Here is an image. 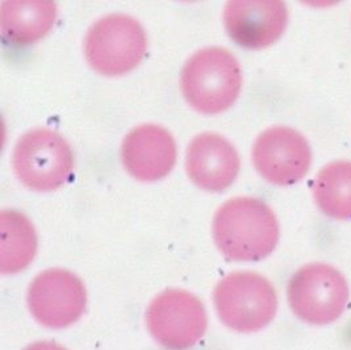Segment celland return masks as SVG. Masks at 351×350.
<instances>
[{"instance_id": "7a4b0ae2", "label": "cell", "mask_w": 351, "mask_h": 350, "mask_svg": "<svg viewBox=\"0 0 351 350\" xmlns=\"http://www.w3.org/2000/svg\"><path fill=\"white\" fill-rule=\"evenodd\" d=\"M180 84L183 95L193 110L216 115L230 108L240 95L241 66L226 49H202L184 65Z\"/></svg>"}, {"instance_id": "30bf717a", "label": "cell", "mask_w": 351, "mask_h": 350, "mask_svg": "<svg viewBox=\"0 0 351 350\" xmlns=\"http://www.w3.org/2000/svg\"><path fill=\"white\" fill-rule=\"evenodd\" d=\"M287 5L280 0H233L225 5L229 37L246 49L267 48L286 31Z\"/></svg>"}, {"instance_id": "5bb4252c", "label": "cell", "mask_w": 351, "mask_h": 350, "mask_svg": "<svg viewBox=\"0 0 351 350\" xmlns=\"http://www.w3.org/2000/svg\"><path fill=\"white\" fill-rule=\"evenodd\" d=\"M0 271L16 274L28 268L37 252V235L33 224L20 212H0Z\"/></svg>"}, {"instance_id": "9a60e30c", "label": "cell", "mask_w": 351, "mask_h": 350, "mask_svg": "<svg viewBox=\"0 0 351 350\" xmlns=\"http://www.w3.org/2000/svg\"><path fill=\"white\" fill-rule=\"evenodd\" d=\"M313 196L319 209L335 220H351V162L325 166L315 179Z\"/></svg>"}, {"instance_id": "8992f818", "label": "cell", "mask_w": 351, "mask_h": 350, "mask_svg": "<svg viewBox=\"0 0 351 350\" xmlns=\"http://www.w3.org/2000/svg\"><path fill=\"white\" fill-rule=\"evenodd\" d=\"M17 179L33 191L60 189L70 179L74 156L64 137L50 129H33L17 141L14 150Z\"/></svg>"}, {"instance_id": "6da1fadb", "label": "cell", "mask_w": 351, "mask_h": 350, "mask_svg": "<svg viewBox=\"0 0 351 350\" xmlns=\"http://www.w3.org/2000/svg\"><path fill=\"white\" fill-rule=\"evenodd\" d=\"M213 237L228 259L254 262L271 255L279 241V223L265 202L241 196L223 203L215 215Z\"/></svg>"}, {"instance_id": "52a82bcc", "label": "cell", "mask_w": 351, "mask_h": 350, "mask_svg": "<svg viewBox=\"0 0 351 350\" xmlns=\"http://www.w3.org/2000/svg\"><path fill=\"white\" fill-rule=\"evenodd\" d=\"M207 312L193 294L170 288L150 303L146 325L153 338L169 350L192 348L207 331Z\"/></svg>"}, {"instance_id": "2e32d148", "label": "cell", "mask_w": 351, "mask_h": 350, "mask_svg": "<svg viewBox=\"0 0 351 350\" xmlns=\"http://www.w3.org/2000/svg\"><path fill=\"white\" fill-rule=\"evenodd\" d=\"M24 350H67L64 349L62 345L53 342V341H37L34 344H31Z\"/></svg>"}, {"instance_id": "277c9868", "label": "cell", "mask_w": 351, "mask_h": 350, "mask_svg": "<svg viewBox=\"0 0 351 350\" xmlns=\"http://www.w3.org/2000/svg\"><path fill=\"white\" fill-rule=\"evenodd\" d=\"M287 298L292 312L311 325H328L343 315L350 299L346 278L328 264H309L289 279Z\"/></svg>"}, {"instance_id": "4fadbf2b", "label": "cell", "mask_w": 351, "mask_h": 350, "mask_svg": "<svg viewBox=\"0 0 351 350\" xmlns=\"http://www.w3.org/2000/svg\"><path fill=\"white\" fill-rule=\"evenodd\" d=\"M57 17V4L50 0H10L0 8L4 38L17 47L32 45L45 37Z\"/></svg>"}, {"instance_id": "5b68a950", "label": "cell", "mask_w": 351, "mask_h": 350, "mask_svg": "<svg viewBox=\"0 0 351 350\" xmlns=\"http://www.w3.org/2000/svg\"><path fill=\"white\" fill-rule=\"evenodd\" d=\"M147 40L143 25L128 15H108L88 30L84 54L90 66L103 75L117 77L137 67Z\"/></svg>"}, {"instance_id": "7c38bea8", "label": "cell", "mask_w": 351, "mask_h": 350, "mask_svg": "<svg viewBox=\"0 0 351 350\" xmlns=\"http://www.w3.org/2000/svg\"><path fill=\"white\" fill-rule=\"evenodd\" d=\"M186 170L192 182L202 190H226L240 172L236 148L216 133H203L190 143L186 154Z\"/></svg>"}, {"instance_id": "8fae6325", "label": "cell", "mask_w": 351, "mask_h": 350, "mask_svg": "<svg viewBox=\"0 0 351 350\" xmlns=\"http://www.w3.org/2000/svg\"><path fill=\"white\" fill-rule=\"evenodd\" d=\"M121 159L127 172L136 179L160 180L176 166V140L166 128L156 124L140 126L124 139Z\"/></svg>"}, {"instance_id": "3957f363", "label": "cell", "mask_w": 351, "mask_h": 350, "mask_svg": "<svg viewBox=\"0 0 351 350\" xmlns=\"http://www.w3.org/2000/svg\"><path fill=\"white\" fill-rule=\"evenodd\" d=\"M219 318L232 331L252 334L271 323L278 311V295L269 279L253 271L228 274L215 288Z\"/></svg>"}, {"instance_id": "9c48e42d", "label": "cell", "mask_w": 351, "mask_h": 350, "mask_svg": "<svg viewBox=\"0 0 351 350\" xmlns=\"http://www.w3.org/2000/svg\"><path fill=\"white\" fill-rule=\"evenodd\" d=\"M256 172L278 186L298 183L308 173L312 152L308 141L298 130L274 127L256 139L253 148Z\"/></svg>"}, {"instance_id": "ba28073f", "label": "cell", "mask_w": 351, "mask_h": 350, "mask_svg": "<svg viewBox=\"0 0 351 350\" xmlns=\"http://www.w3.org/2000/svg\"><path fill=\"white\" fill-rule=\"evenodd\" d=\"M33 318L50 329H64L80 320L87 305V291L74 272L49 269L38 274L28 290Z\"/></svg>"}]
</instances>
